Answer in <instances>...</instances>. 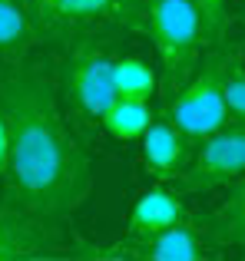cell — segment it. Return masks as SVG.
<instances>
[{
  "mask_svg": "<svg viewBox=\"0 0 245 261\" xmlns=\"http://www.w3.org/2000/svg\"><path fill=\"white\" fill-rule=\"evenodd\" d=\"M146 37L159 57L166 89L176 93L202 60V20L192 0H146Z\"/></svg>",
  "mask_w": 245,
  "mask_h": 261,
  "instance_id": "obj_5",
  "label": "cell"
},
{
  "mask_svg": "<svg viewBox=\"0 0 245 261\" xmlns=\"http://www.w3.org/2000/svg\"><path fill=\"white\" fill-rule=\"evenodd\" d=\"M113 83H116V96H136V99H153L159 76L156 66L139 53H122L113 60Z\"/></svg>",
  "mask_w": 245,
  "mask_h": 261,
  "instance_id": "obj_14",
  "label": "cell"
},
{
  "mask_svg": "<svg viewBox=\"0 0 245 261\" xmlns=\"http://www.w3.org/2000/svg\"><path fill=\"white\" fill-rule=\"evenodd\" d=\"M0 109L10 133L4 198L70 222L93 192V155L66 122L57 73L37 53L0 63Z\"/></svg>",
  "mask_w": 245,
  "mask_h": 261,
  "instance_id": "obj_1",
  "label": "cell"
},
{
  "mask_svg": "<svg viewBox=\"0 0 245 261\" xmlns=\"http://www.w3.org/2000/svg\"><path fill=\"white\" fill-rule=\"evenodd\" d=\"M235 53L226 43L209 46V53L199 60L195 73L186 80L176 93H169L162 116L173 119L186 136L195 142L215 133L219 126L229 122V106H226V73L232 66Z\"/></svg>",
  "mask_w": 245,
  "mask_h": 261,
  "instance_id": "obj_4",
  "label": "cell"
},
{
  "mask_svg": "<svg viewBox=\"0 0 245 261\" xmlns=\"http://www.w3.org/2000/svg\"><path fill=\"white\" fill-rule=\"evenodd\" d=\"M122 248L142 261H202L209 258L212 242L206 238V231L199 225H189L182 218V222L169 225V228L156 231V235L142 238V242H129Z\"/></svg>",
  "mask_w": 245,
  "mask_h": 261,
  "instance_id": "obj_10",
  "label": "cell"
},
{
  "mask_svg": "<svg viewBox=\"0 0 245 261\" xmlns=\"http://www.w3.org/2000/svg\"><path fill=\"white\" fill-rule=\"evenodd\" d=\"M245 175V122L229 119L215 133L195 142V155L186 166V172L176 175L173 185L186 192H212L222 185H232Z\"/></svg>",
  "mask_w": 245,
  "mask_h": 261,
  "instance_id": "obj_6",
  "label": "cell"
},
{
  "mask_svg": "<svg viewBox=\"0 0 245 261\" xmlns=\"http://www.w3.org/2000/svg\"><path fill=\"white\" fill-rule=\"evenodd\" d=\"M113 53L106 37H80L60 46L57 60V89L66 116L100 126L106 106L116 99L113 83Z\"/></svg>",
  "mask_w": 245,
  "mask_h": 261,
  "instance_id": "obj_2",
  "label": "cell"
},
{
  "mask_svg": "<svg viewBox=\"0 0 245 261\" xmlns=\"http://www.w3.org/2000/svg\"><path fill=\"white\" fill-rule=\"evenodd\" d=\"M7 159H10V133H7V119L4 109H0V178L7 172Z\"/></svg>",
  "mask_w": 245,
  "mask_h": 261,
  "instance_id": "obj_17",
  "label": "cell"
},
{
  "mask_svg": "<svg viewBox=\"0 0 245 261\" xmlns=\"http://www.w3.org/2000/svg\"><path fill=\"white\" fill-rule=\"evenodd\" d=\"M63 225L66 222L10 205L0 195V261H30L50 255L63 245Z\"/></svg>",
  "mask_w": 245,
  "mask_h": 261,
  "instance_id": "obj_7",
  "label": "cell"
},
{
  "mask_svg": "<svg viewBox=\"0 0 245 261\" xmlns=\"http://www.w3.org/2000/svg\"><path fill=\"white\" fill-rule=\"evenodd\" d=\"M153 119H156V113H153V106H149V99L116 96V99L106 106L103 119H100V129H103L106 136H113V139H119V142H133L146 133Z\"/></svg>",
  "mask_w": 245,
  "mask_h": 261,
  "instance_id": "obj_13",
  "label": "cell"
},
{
  "mask_svg": "<svg viewBox=\"0 0 245 261\" xmlns=\"http://www.w3.org/2000/svg\"><path fill=\"white\" fill-rule=\"evenodd\" d=\"M199 228L215 248H245V175L235 178L229 195L199 218Z\"/></svg>",
  "mask_w": 245,
  "mask_h": 261,
  "instance_id": "obj_11",
  "label": "cell"
},
{
  "mask_svg": "<svg viewBox=\"0 0 245 261\" xmlns=\"http://www.w3.org/2000/svg\"><path fill=\"white\" fill-rule=\"evenodd\" d=\"M139 152H142V166L156 182H173L176 175L186 172V166L195 155V139L186 136L173 119L156 116L149 122V129L139 136Z\"/></svg>",
  "mask_w": 245,
  "mask_h": 261,
  "instance_id": "obj_8",
  "label": "cell"
},
{
  "mask_svg": "<svg viewBox=\"0 0 245 261\" xmlns=\"http://www.w3.org/2000/svg\"><path fill=\"white\" fill-rule=\"evenodd\" d=\"M40 43L33 13L23 0H0V63L33 53Z\"/></svg>",
  "mask_w": 245,
  "mask_h": 261,
  "instance_id": "obj_12",
  "label": "cell"
},
{
  "mask_svg": "<svg viewBox=\"0 0 245 261\" xmlns=\"http://www.w3.org/2000/svg\"><path fill=\"white\" fill-rule=\"evenodd\" d=\"M186 218V205H182V192L173 182H156L136 195L126 215V242H142V238L156 235V231L169 228V225Z\"/></svg>",
  "mask_w": 245,
  "mask_h": 261,
  "instance_id": "obj_9",
  "label": "cell"
},
{
  "mask_svg": "<svg viewBox=\"0 0 245 261\" xmlns=\"http://www.w3.org/2000/svg\"><path fill=\"white\" fill-rule=\"evenodd\" d=\"M40 40L63 46L80 37L146 33V0H50L33 13Z\"/></svg>",
  "mask_w": 245,
  "mask_h": 261,
  "instance_id": "obj_3",
  "label": "cell"
},
{
  "mask_svg": "<svg viewBox=\"0 0 245 261\" xmlns=\"http://www.w3.org/2000/svg\"><path fill=\"white\" fill-rule=\"evenodd\" d=\"M226 106H229V119L245 122V66H239L235 60L226 73Z\"/></svg>",
  "mask_w": 245,
  "mask_h": 261,
  "instance_id": "obj_16",
  "label": "cell"
},
{
  "mask_svg": "<svg viewBox=\"0 0 245 261\" xmlns=\"http://www.w3.org/2000/svg\"><path fill=\"white\" fill-rule=\"evenodd\" d=\"M23 4H27V7H30V13H37V10H40V7H43V4H50V0H23Z\"/></svg>",
  "mask_w": 245,
  "mask_h": 261,
  "instance_id": "obj_18",
  "label": "cell"
},
{
  "mask_svg": "<svg viewBox=\"0 0 245 261\" xmlns=\"http://www.w3.org/2000/svg\"><path fill=\"white\" fill-rule=\"evenodd\" d=\"M202 20V43L206 46H219L226 43L229 33V17H232V4L235 0H192Z\"/></svg>",
  "mask_w": 245,
  "mask_h": 261,
  "instance_id": "obj_15",
  "label": "cell"
}]
</instances>
